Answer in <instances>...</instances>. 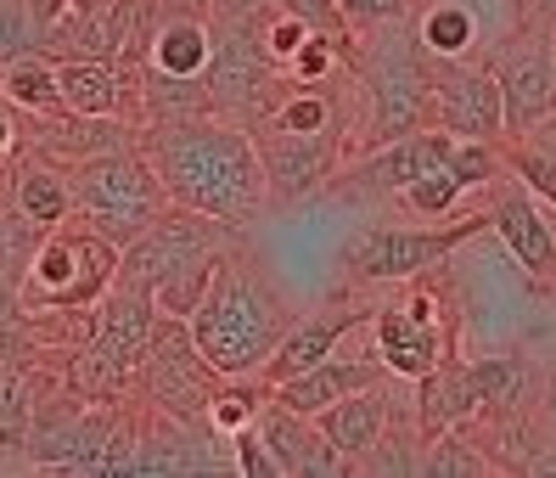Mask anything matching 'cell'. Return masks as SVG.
I'll return each mask as SVG.
<instances>
[{
	"label": "cell",
	"mask_w": 556,
	"mask_h": 478,
	"mask_svg": "<svg viewBox=\"0 0 556 478\" xmlns=\"http://www.w3.org/2000/svg\"><path fill=\"white\" fill-rule=\"evenodd\" d=\"M0 96L17 108V113H62V96H56V56L46 46H23L12 56H0Z\"/></svg>",
	"instance_id": "24"
},
{
	"label": "cell",
	"mask_w": 556,
	"mask_h": 478,
	"mask_svg": "<svg viewBox=\"0 0 556 478\" xmlns=\"http://www.w3.org/2000/svg\"><path fill=\"white\" fill-rule=\"evenodd\" d=\"M551 102H556V28H551Z\"/></svg>",
	"instance_id": "38"
},
{
	"label": "cell",
	"mask_w": 556,
	"mask_h": 478,
	"mask_svg": "<svg viewBox=\"0 0 556 478\" xmlns=\"http://www.w3.org/2000/svg\"><path fill=\"white\" fill-rule=\"evenodd\" d=\"M366 322H371L366 304H326V310H315V315H292V327L281 332L276 355L265 361V372H258V377L276 389V382L320 366L326 355H338V343H343L354 327H366Z\"/></svg>",
	"instance_id": "17"
},
{
	"label": "cell",
	"mask_w": 556,
	"mask_h": 478,
	"mask_svg": "<svg viewBox=\"0 0 556 478\" xmlns=\"http://www.w3.org/2000/svg\"><path fill=\"white\" fill-rule=\"evenodd\" d=\"M253 428H258V439H265V451H270L281 478H343V473H354L349 456L320 433L315 417H304V411H287V405L265 400Z\"/></svg>",
	"instance_id": "16"
},
{
	"label": "cell",
	"mask_w": 556,
	"mask_h": 478,
	"mask_svg": "<svg viewBox=\"0 0 556 478\" xmlns=\"http://www.w3.org/2000/svg\"><path fill=\"white\" fill-rule=\"evenodd\" d=\"M416 46L428 51L433 62H462V56H483L489 46V28H483V12L472 0H428V12L416 23Z\"/></svg>",
	"instance_id": "22"
},
{
	"label": "cell",
	"mask_w": 556,
	"mask_h": 478,
	"mask_svg": "<svg viewBox=\"0 0 556 478\" xmlns=\"http://www.w3.org/2000/svg\"><path fill=\"white\" fill-rule=\"evenodd\" d=\"M517 141H534V147H545V152L556 158V108H551V113H545V118L534 124V130H529V136H517Z\"/></svg>",
	"instance_id": "36"
},
{
	"label": "cell",
	"mask_w": 556,
	"mask_h": 478,
	"mask_svg": "<svg viewBox=\"0 0 556 478\" xmlns=\"http://www.w3.org/2000/svg\"><path fill=\"white\" fill-rule=\"evenodd\" d=\"M35 361L0 355V451H23L28 423H35Z\"/></svg>",
	"instance_id": "25"
},
{
	"label": "cell",
	"mask_w": 556,
	"mask_h": 478,
	"mask_svg": "<svg viewBox=\"0 0 556 478\" xmlns=\"http://www.w3.org/2000/svg\"><path fill=\"white\" fill-rule=\"evenodd\" d=\"M349 74L359 96H366V108H359V147H382V141H400L433 124V62L416 46V28L405 17L354 35Z\"/></svg>",
	"instance_id": "3"
},
{
	"label": "cell",
	"mask_w": 556,
	"mask_h": 478,
	"mask_svg": "<svg viewBox=\"0 0 556 478\" xmlns=\"http://www.w3.org/2000/svg\"><path fill=\"white\" fill-rule=\"evenodd\" d=\"M208 35H214L208 74H203L208 118L242 124V130L265 124V118L276 113V102L292 90V79L265 56V46H258V23H253V12H248V17L208 12Z\"/></svg>",
	"instance_id": "5"
},
{
	"label": "cell",
	"mask_w": 556,
	"mask_h": 478,
	"mask_svg": "<svg viewBox=\"0 0 556 478\" xmlns=\"http://www.w3.org/2000/svg\"><path fill=\"white\" fill-rule=\"evenodd\" d=\"M433 62V56H428ZM433 124L455 141H506V113H501V85L483 56L462 62H433Z\"/></svg>",
	"instance_id": "14"
},
{
	"label": "cell",
	"mask_w": 556,
	"mask_h": 478,
	"mask_svg": "<svg viewBox=\"0 0 556 478\" xmlns=\"http://www.w3.org/2000/svg\"><path fill=\"white\" fill-rule=\"evenodd\" d=\"M68 180H74V209L113 248L136 242L152 219L169 209L163 180H157V169H152V158H147L141 141H124V147L79 158V164H68Z\"/></svg>",
	"instance_id": "4"
},
{
	"label": "cell",
	"mask_w": 556,
	"mask_h": 478,
	"mask_svg": "<svg viewBox=\"0 0 556 478\" xmlns=\"http://www.w3.org/2000/svg\"><path fill=\"white\" fill-rule=\"evenodd\" d=\"M315 423H320V433L332 439L338 451L349 456V467H354L382 439V428L394 423V382H377V389H359V394H349L338 405L315 411Z\"/></svg>",
	"instance_id": "21"
},
{
	"label": "cell",
	"mask_w": 556,
	"mask_h": 478,
	"mask_svg": "<svg viewBox=\"0 0 556 478\" xmlns=\"http://www.w3.org/2000/svg\"><path fill=\"white\" fill-rule=\"evenodd\" d=\"M489 231V209L455 214L450 226H366L343 248V276L359 287H388V281H416L439 271L462 242Z\"/></svg>",
	"instance_id": "8"
},
{
	"label": "cell",
	"mask_w": 556,
	"mask_h": 478,
	"mask_svg": "<svg viewBox=\"0 0 556 478\" xmlns=\"http://www.w3.org/2000/svg\"><path fill=\"white\" fill-rule=\"evenodd\" d=\"M129 40H147V74L157 79H203L208 74V17L203 12H163L157 28H136Z\"/></svg>",
	"instance_id": "19"
},
{
	"label": "cell",
	"mask_w": 556,
	"mask_h": 478,
	"mask_svg": "<svg viewBox=\"0 0 556 478\" xmlns=\"http://www.w3.org/2000/svg\"><path fill=\"white\" fill-rule=\"evenodd\" d=\"M17 152H23V113L0 96V169H7Z\"/></svg>",
	"instance_id": "34"
},
{
	"label": "cell",
	"mask_w": 556,
	"mask_h": 478,
	"mask_svg": "<svg viewBox=\"0 0 556 478\" xmlns=\"http://www.w3.org/2000/svg\"><path fill=\"white\" fill-rule=\"evenodd\" d=\"M129 382H141L152 411H163V417H175L186 428H208V405L219 394V372L203 361V349L191 343V327L175 322V315H157V327H152V343H147V355L136 366V377Z\"/></svg>",
	"instance_id": "9"
},
{
	"label": "cell",
	"mask_w": 556,
	"mask_h": 478,
	"mask_svg": "<svg viewBox=\"0 0 556 478\" xmlns=\"http://www.w3.org/2000/svg\"><path fill=\"white\" fill-rule=\"evenodd\" d=\"M489 231L506 242V253L529 281H540V287L556 281V231H551L540 198L517 175H501L489 186Z\"/></svg>",
	"instance_id": "15"
},
{
	"label": "cell",
	"mask_w": 556,
	"mask_h": 478,
	"mask_svg": "<svg viewBox=\"0 0 556 478\" xmlns=\"http://www.w3.org/2000/svg\"><path fill=\"white\" fill-rule=\"evenodd\" d=\"M366 327H371V355L388 366V377H405V382H416L421 372H433L455 349V315L444 310V299L421 276H416L410 299L371 310Z\"/></svg>",
	"instance_id": "10"
},
{
	"label": "cell",
	"mask_w": 556,
	"mask_h": 478,
	"mask_svg": "<svg viewBox=\"0 0 556 478\" xmlns=\"http://www.w3.org/2000/svg\"><path fill=\"white\" fill-rule=\"evenodd\" d=\"M214 265H219V253H208V260H191L180 271H169L157 287H152V304L157 315H175V322H191V310L203 304L208 293V281H214Z\"/></svg>",
	"instance_id": "27"
},
{
	"label": "cell",
	"mask_w": 556,
	"mask_h": 478,
	"mask_svg": "<svg viewBox=\"0 0 556 478\" xmlns=\"http://www.w3.org/2000/svg\"><path fill=\"white\" fill-rule=\"evenodd\" d=\"M421 473H433V478H472V473H495V462L483 456V444L467 428H444L439 439L421 444Z\"/></svg>",
	"instance_id": "26"
},
{
	"label": "cell",
	"mask_w": 556,
	"mask_h": 478,
	"mask_svg": "<svg viewBox=\"0 0 556 478\" xmlns=\"http://www.w3.org/2000/svg\"><path fill=\"white\" fill-rule=\"evenodd\" d=\"M338 12H343V23H349V35H366V28H382V23L410 17V0H338Z\"/></svg>",
	"instance_id": "32"
},
{
	"label": "cell",
	"mask_w": 556,
	"mask_h": 478,
	"mask_svg": "<svg viewBox=\"0 0 556 478\" xmlns=\"http://www.w3.org/2000/svg\"><path fill=\"white\" fill-rule=\"evenodd\" d=\"M258 7H270V0H208V12H225V17H248Z\"/></svg>",
	"instance_id": "37"
},
{
	"label": "cell",
	"mask_w": 556,
	"mask_h": 478,
	"mask_svg": "<svg viewBox=\"0 0 556 478\" xmlns=\"http://www.w3.org/2000/svg\"><path fill=\"white\" fill-rule=\"evenodd\" d=\"M231 242H237V226L208 219V214H198V209L169 203L136 242L118 248V276H113V281L152 293V287L169 276V271H180V265H191V260H208V253H225Z\"/></svg>",
	"instance_id": "11"
},
{
	"label": "cell",
	"mask_w": 556,
	"mask_h": 478,
	"mask_svg": "<svg viewBox=\"0 0 556 478\" xmlns=\"http://www.w3.org/2000/svg\"><path fill=\"white\" fill-rule=\"evenodd\" d=\"M118 276V248L79 214V226H51L28 260L17 293L28 310H96Z\"/></svg>",
	"instance_id": "7"
},
{
	"label": "cell",
	"mask_w": 556,
	"mask_h": 478,
	"mask_svg": "<svg viewBox=\"0 0 556 478\" xmlns=\"http://www.w3.org/2000/svg\"><path fill=\"white\" fill-rule=\"evenodd\" d=\"M501 158H506V175H517L540 203L556 209V158L545 147H534V141H501Z\"/></svg>",
	"instance_id": "29"
},
{
	"label": "cell",
	"mask_w": 556,
	"mask_h": 478,
	"mask_svg": "<svg viewBox=\"0 0 556 478\" xmlns=\"http://www.w3.org/2000/svg\"><path fill=\"white\" fill-rule=\"evenodd\" d=\"M354 473H421V433H416V423L394 417L382 428V439L354 462Z\"/></svg>",
	"instance_id": "28"
},
{
	"label": "cell",
	"mask_w": 556,
	"mask_h": 478,
	"mask_svg": "<svg viewBox=\"0 0 556 478\" xmlns=\"http://www.w3.org/2000/svg\"><path fill=\"white\" fill-rule=\"evenodd\" d=\"M186 327L219 377H258L265 361L276 355L281 332L292 327V310L281 299V287L270 281V271L242 242H231L219 253L208 293L191 310Z\"/></svg>",
	"instance_id": "2"
},
{
	"label": "cell",
	"mask_w": 556,
	"mask_h": 478,
	"mask_svg": "<svg viewBox=\"0 0 556 478\" xmlns=\"http://www.w3.org/2000/svg\"><path fill=\"white\" fill-rule=\"evenodd\" d=\"M467 191H462V180H455L444 164L439 169H428L421 180H410L405 191H400V203L416 214V219H444V214H455V203H462Z\"/></svg>",
	"instance_id": "30"
},
{
	"label": "cell",
	"mask_w": 556,
	"mask_h": 478,
	"mask_svg": "<svg viewBox=\"0 0 556 478\" xmlns=\"http://www.w3.org/2000/svg\"><path fill=\"white\" fill-rule=\"evenodd\" d=\"M253 147L265 164V186L270 203H304L320 186H332V175L343 169V130H281V124H253Z\"/></svg>",
	"instance_id": "13"
},
{
	"label": "cell",
	"mask_w": 556,
	"mask_h": 478,
	"mask_svg": "<svg viewBox=\"0 0 556 478\" xmlns=\"http://www.w3.org/2000/svg\"><path fill=\"white\" fill-rule=\"evenodd\" d=\"M511 28H556V0H511Z\"/></svg>",
	"instance_id": "35"
},
{
	"label": "cell",
	"mask_w": 556,
	"mask_h": 478,
	"mask_svg": "<svg viewBox=\"0 0 556 478\" xmlns=\"http://www.w3.org/2000/svg\"><path fill=\"white\" fill-rule=\"evenodd\" d=\"M225 451H231V473H248V478H281L253 423H248V428H237L231 439H225Z\"/></svg>",
	"instance_id": "31"
},
{
	"label": "cell",
	"mask_w": 556,
	"mask_h": 478,
	"mask_svg": "<svg viewBox=\"0 0 556 478\" xmlns=\"http://www.w3.org/2000/svg\"><path fill=\"white\" fill-rule=\"evenodd\" d=\"M124 74L108 56H56V96L62 113H85V118H108L124 102Z\"/></svg>",
	"instance_id": "23"
},
{
	"label": "cell",
	"mask_w": 556,
	"mask_h": 478,
	"mask_svg": "<svg viewBox=\"0 0 556 478\" xmlns=\"http://www.w3.org/2000/svg\"><path fill=\"white\" fill-rule=\"evenodd\" d=\"M141 147L163 180V198L180 209H198L225 226H248V219L270 203L265 164H258L253 130L225 118H169L141 130Z\"/></svg>",
	"instance_id": "1"
},
{
	"label": "cell",
	"mask_w": 556,
	"mask_h": 478,
	"mask_svg": "<svg viewBox=\"0 0 556 478\" xmlns=\"http://www.w3.org/2000/svg\"><path fill=\"white\" fill-rule=\"evenodd\" d=\"M377 382H388V366H382L377 355H326L320 366L276 382L270 400L287 405V411H304V417H315V411L338 405V400H349V394H359V389H377Z\"/></svg>",
	"instance_id": "18"
},
{
	"label": "cell",
	"mask_w": 556,
	"mask_h": 478,
	"mask_svg": "<svg viewBox=\"0 0 556 478\" xmlns=\"http://www.w3.org/2000/svg\"><path fill=\"white\" fill-rule=\"evenodd\" d=\"M281 12H292V17H304L315 35H332V40H354L349 35V23H343V12H338V0H276Z\"/></svg>",
	"instance_id": "33"
},
{
	"label": "cell",
	"mask_w": 556,
	"mask_h": 478,
	"mask_svg": "<svg viewBox=\"0 0 556 478\" xmlns=\"http://www.w3.org/2000/svg\"><path fill=\"white\" fill-rule=\"evenodd\" d=\"M7 198L35 219L40 231H51V226H62V219H74L79 209H74V180H68V169L56 164V158H12L7 164Z\"/></svg>",
	"instance_id": "20"
},
{
	"label": "cell",
	"mask_w": 556,
	"mask_h": 478,
	"mask_svg": "<svg viewBox=\"0 0 556 478\" xmlns=\"http://www.w3.org/2000/svg\"><path fill=\"white\" fill-rule=\"evenodd\" d=\"M157 327V304L141 287H124L113 281L90 310V338L74 349L68 361V389L85 400H118V389L136 377L147 343Z\"/></svg>",
	"instance_id": "6"
},
{
	"label": "cell",
	"mask_w": 556,
	"mask_h": 478,
	"mask_svg": "<svg viewBox=\"0 0 556 478\" xmlns=\"http://www.w3.org/2000/svg\"><path fill=\"white\" fill-rule=\"evenodd\" d=\"M483 62L501 85L506 141L529 136L534 124L556 108L551 102V28H506V35L483 51Z\"/></svg>",
	"instance_id": "12"
}]
</instances>
